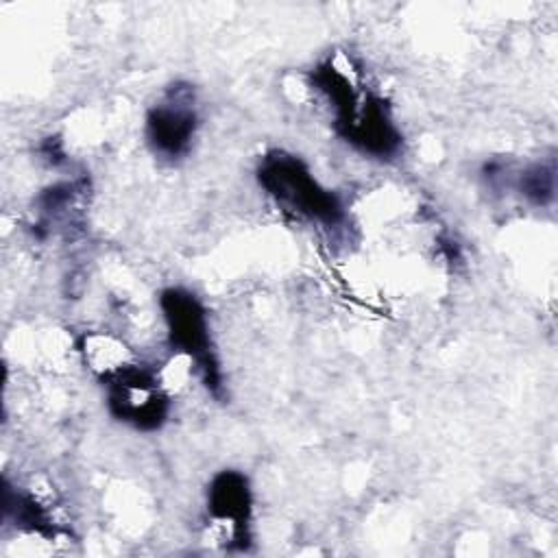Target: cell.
I'll return each instance as SVG.
<instances>
[{
  "mask_svg": "<svg viewBox=\"0 0 558 558\" xmlns=\"http://www.w3.org/2000/svg\"><path fill=\"white\" fill-rule=\"evenodd\" d=\"M517 192L532 205L545 207L554 201L556 170L554 163H530L517 177Z\"/></svg>",
  "mask_w": 558,
  "mask_h": 558,
  "instance_id": "52a82bcc",
  "label": "cell"
},
{
  "mask_svg": "<svg viewBox=\"0 0 558 558\" xmlns=\"http://www.w3.org/2000/svg\"><path fill=\"white\" fill-rule=\"evenodd\" d=\"M207 517L225 532V543L231 549H246L251 543L253 493L248 477L235 469L218 471L207 484L205 495Z\"/></svg>",
  "mask_w": 558,
  "mask_h": 558,
  "instance_id": "8992f818",
  "label": "cell"
},
{
  "mask_svg": "<svg viewBox=\"0 0 558 558\" xmlns=\"http://www.w3.org/2000/svg\"><path fill=\"white\" fill-rule=\"evenodd\" d=\"M198 131V107L194 85L177 81L155 100L146 113V142L166 161L183 159Z\"/></svg>",
  "mask_w": 558,
  "mask_h": 558,
  "instance_id": "5b68a950",
  "label": "cell"
},
{
  "mask_svg": "<svg viewBox=\"0 0 558 558\" xmlns=\"http://www.w3.org/2000/svg\"><path fill=\"white\" fill-rule=\"evenodd\" d=\"M98 379L107 390V408L116 421L142 432H155L168 421L170 399L146 364L126 355L98 373Z\"/></svg>",
  "mask_w": 558,
  "mask_h": 558,
  "instance_id": "277c9868",
  "label": "cell"
},
{
  "mask_svg": "<svg viewBox=\"0 0 558 558\" xmlns=\"http://www.w3.org/2000/svg\"><path fill=\"white\" fill-rule=\"evenodd\" d=\"M255 177L266 196L296 220L336 229L347 218L340 196L325 187L299 155L268 150L259 159Z\"/></svg>",
  "mask_w": 558,
  "mask_h": 558,
  "instance_id": "7a4b0ae2",
  "label": "cell"
},
{
  "mask_svg": "<svg viewBox=\"0 0 558 558\" xmlns=\"http://www.w3.org/2000/svg\"><path fill=\"white\" fill-rule=\"evenodd\" d=\"M312 87L327 100L333 129L342 142L371 159H395L403 135L392 118L390 105L364 81L355 59L333 52L310 74Z\"/></svg>",
  "mask_w": 558,
  "mask_h": 558,
  "instance_id": "6da1fadb",
  "label": "cell"
},
{
  "mask_svg": "<svg viewBox=\"0 0 558 558\" xmlns=\"http://www.w3.org/2000/svg\"><path fill=\"white\" fill-rule=\"evenodd\" d=\"M159 307L168 331L170 347L185 355L203 386L218 399L225 395L222 384V368L216 353V347L211 342V327H209V314L205 305L185 288H166L159 294Z\"/></svg>",
  "mask_w": 558,
  "mask_h": 558,
  "instance_id": "3957f363",
  "label": "cell"
}]
</instances>
